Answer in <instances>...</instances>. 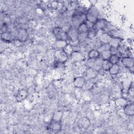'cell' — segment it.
<instances>
[{
    "label": "cell",
    "instance_id": "10",
    "mask_svg": "<svg viewBox=\"0 0 134 134\" xmlns=\"http://www.w3.org/2000/svg\"><path fill=\"white\" fill-rule=\"evenodd\" d=\"M53 34L54 36L57 38V39H64L63 38L64 37H66V32L64 30V29L61 27H55L53 29Z\"/></svg>",
    "mask_w": 134,
    "mask_h": 134
},
{
    "label": "cell",
    "instance_id": "22",
    "mask_svg": "<svg viewBox=\"0 0 134 134\" xmlns=\"http://www.w3.org/2000/svg\"><path fill=\"white\" fill-rule=\"evenodd\" d=\"M111 54L109 50H104L100 52V56L103 60H108Z\"/></svg>",
    "mask_w": 134,
    "mask_h": 134
},
{
    "label": "cell",
    "instance_id": "15",
    "mask_svg": "<svg viewBox=\"0 0 134 134\" xmlns=\"http://www.w3.org/2000/svg\"><path fill=\"white\" fill-rule=\"evenodd\" d=\"M128 103V102L127 99L126 98H124L122 97H118L116 98L115 100V105L118 107H124Z\"/></svg>",
    "mask_w": 134,
    "mask_h": 134
},
{
    "label": "cell",
    "instance_id": "26",
    "mask_svg": "<svg viewBox=\"0 0 134 134\" xmlns=\"http://www.w3.org/2000/svg\"><path fill=\"white\" fill-rule=\"evenodd\" d=\"M86 65L87 68H95L96 66V59L88 58L86 61Z\"/></svg>",
    "mask_w": 134,
    "mask_h": 134
},
{
    "label": "cell",
    "instance_id": "6",
    "mask_svg": "<svg viewBox=\"0 0 134 134\" xmlns=\"http://www.w3.org/2000/svg\"><path fill=\"white\" fill-rule=\"evenodd\" d=\"M99 74L98 70L95 68H88L85 71V75L87 79L90 80H93L95 79Z\"/></svg>",
    "mask_w": 134,
    "mask_h": 134
},
{
    "label": "cell",
    "instance_id": "3",
    "mask_svg": "<svg viewBox=\"0 0 134 134\" xmlns=\"http://www.w3.org/2000/svg\"><path fill=\"white\" fill-rule=\"evenodd\" d=\"M71 60L74 62H82L84 61L85 57L84 54L78 50H73L70 55Z\"/></svg>",
    "mask_w": 134,
    "mask_h": 134
},
{
    "label": "cell",
    "instance_id": "23",
    "mask_svg": "<svg viewBox=\"0 0 134 134\" xmlns=\"http://www.w3.org/2000/svg\"><path fill=\"white\" fill-rule=\"evenodd\" d=\"M28 93L25 90H20L17 95V98L20 100V101H22L24 99L26 98V97L27 96Z\"/></svg>",
    "mask_w": 134,
    "mask_h": 134
},
{
    "label": "cell",
    "instance_id": "9",
    "mask_svg": "<svg viewBox=\"0 0 134 134\" xmlns=\"http://www.w3.org/2000/svg\"><path fill=\"white\" fill-rule=\"evenodd\" d=\"M28 37V32L25 29H20L18 30L17 34V38L18 40L21 42H25L27 40Z\"/></svg>",
    "mask_w": 134,
    "mask_h": 134
},
{
    "label": "cell",
    "instance_id": "8",
    "mask_svg": "<svg viewBox=\"0 0 134 134\" xmlns=\"http://www.w3.org/2000/svg\"><path fill=\"white\" fill-rule=\"evenodd\" d=\"M107 24L106 21L104 19L98 18L96 23L94 24V28L97 31L102 30L106 28Z\"/></svg>",
    "mask_w": 134,
    "mask_h": 134
},
{
    "label": "cell",
    "instance_id": "24",
    "mask_svg": "<svg viewBox=\"0 0 134 134\" xmlns=\"http://www.w3.org/2000/svg\"><path fill=\"white\" fill-rule=\"evenodd\" d=\"M120 58L116 54H112L109 59V61L111 64H118Z\"/></svg>",
    "mask_w": 134,
    "mask_h": 134
},
{
    "label": "cell",
    "instance_id": "14",
    "mask_svg": "<svg viewBox=\"0 0 134 134\" xmlns=\"http://www.w3.org/2000/svg\"><path fill=\"white\" fill-rule=\"evenodd\" d=\"M54 44L55 47L59 50L64 49L68 45L67 41L65 39H57Z\"/></svg>",
    "mask_w": 134,
    "mask_h": 134
},
{
    "label": "cell",
    "instance_id": "12",
    "mask_svg": "<svg viewBox=\"0 0 134 134\" xmlns=\"http://www.w3.org/2000/svg\"><path fill=\"white\" fill-rule=\"evenodd\" d=\"M124 113L128 116H132L134 114V106L132 103H128L123 107Z\"/></svg>",
    "mask_w": 134,
    "mask_h": 134
},
{
    "label": "cell",
    "instance_id": "7",
    "mask_svg": "<svg viewBox=\"0 0 134 134\" xmlns=\"http://www.w3.org/2000/svg\"><path fill=\"white\" fill-rule=\"evenodd\" d=\"M86 84L85 79L83 76H77L73 80V84L76 88H82Z\"/></svg>",
    "mask_w": 134,
    "mask_h": 134
},
{
    "label": "cell",
    "instance_id": "16",
    "mask_svg": "<svg viewBox=\"0 0 134 134\" xmlns=\"http://www.w3.org/2000/svg\"><path fill=\"white\" fill-rule=\"evenodd\" d=\"M77 29L79 34H86L90 28L86 24V22L84 21L79 26V27L77 28Z\"/></svg>",
    "mask_w": 134,
    "mask_h": 134
},
{
    "label": "cell",
    "instance_id": "4",
    "mask_svg": "<svg viewBox=\"0 0 134 134\" xmlns=\"http://www.w3.org/2000/svg\"><path fill=\"white\" fill-rule=\"evenodd\" d=\"M121 63L126 68H133L134 65V60L131 56H124L121 58Z\"/></svg>",
    "mask_w": 134,
    "mask_h": 134
},
{
    "label": "cell",
    "instance_id": "13",
    "mask_svg": "<svg viewBox=\"0 0 134 134\" xmlns=\"http://www.w3.org/2000/svg\"><path fill=\"white\" fill-rule=\"evenodd\" d=\"M49 128L51 130L54 132H58L61 130L62 126L60 121L52 120L50 123Z\"/></svg>",
    "mask_w": 134,
    "mask_h": 134
},
{
    "label": "cell",
    "instance_id": "5",
    "mask_svg": "<svg viewBox=\"0 0 134 134\" xmlns=\"http://www.w3.org/2000/svg\"><path fill=\"white\" fill-rule=\"evenodd\" d=\"M54 55L57 59V61L63 63L65 62L68 60L69 56L64 49H58L55 51Z\"/></svg>",
    "mask_w": 134,
    "mask_h": 134
},
{
    "label": "cell",
    "instance_id": "17",
    "mask_svg": "<svg viewBox=\"0 0 134 134\" xmlns=\"http://www.w3.org/2000/svg\"><path fill=\"white\" fill-rule=\"evenodd\" d=\"M108 44L110 47L117 49V48L121 44V39L118 37H113Z\"/></svg>",
    "mask_w": 134,
    "mask_h": 134
},
{
    "label": "cell",
    "instance_id": "1",
    "mask_svg": "<svg viewBox=\"0 0 134 134\" xmlns=\"http://www.w3.org/2000/svg\"><path fill=\"white\" fill-rule=\"evenodd\" d=\"M98 19V12L95 6H92L86 12V21L95 24Z\"/></svg>",
    "mask_w": 134,
    "mask_h": 134
},
{
    "label": "cell",
    "instance_id": "25",
    "mask_svg": "<svg viewBox=\"0 0 134 134\" xmlns=\"http://www.w3.org/2000/svg\"><path fill=\"white\" fill-rule=\"evenodd\" d=\"M111 65L112 64L109 60H103L101 65V69L104 71H108Z\"/></svg>",
    "mask_w": 134,
    "mask_h": 134
},
{
    "label": "cell",
    "instance_id": "2",
    "mask_svg": "<svg viewBox=\"0 0 134 134\" xmlns=\"http://www.w3.org/2000/svg\"><path fill=\"white\" fill-rule=\"evenodd\" d=\"M66 37L70 39L72 42H74L75 41H79V32L77 28L72 27L70 28L66 32Z\"/></svg>",
    "mask_w": 134,
    "mask_h": 134
},
{
    "label": "cell",
    "instance_id": "21",
    "mask_svg": "<svg viewBox=\"0 0 134 134\" xmlns=\"http://www.w3.org/2000/svg\"><path fill=\"white\" fill-rule=\"evenodd\" d=\"M1 36L2 40L4 42H10L12 38V34L7 31L2 32Z\"/></svg>",
    "mask_w": 134,
    "mask_h": 134
},
{
    "label": "cell",
    "instance_id": "11",
    "mask_svg": "<svg viewBox=\"0 0 134 134\" xmlns=\"http://www.w3.org/2000/svg\"><path fill=\"white\" fill-rule=\"evenodd\" d=\"M112 37L108 32H103L99 36L98 40L101 43L108 44Z\"/></svg>",
    "mask_w": 134,
    "mask_h": 134
},
{
    "label": "cell",
    "instance_id": "29",
    "mask_svg": "<svg viewBox=\"0 0 134 134\" xmlns=\"http://www.w3.org/2000/svg\"><path fill=\"white\" fill-rule=\"evenodd\" d=\"M51 6L52 8H55L57 7H58V3H57V2H53L51 3Z\"/></svg>",
    "mask_w": 134,
    "mask_h": 134
},
{
    "label": "cell",
    "instance_id": "18",
    "mask_svg": "<svg viewBox=\"0 0 134 134\" xmlns=\"http://www.w3.org/2000/svg\"><path fill=\"white\" fill-rule=\"evenodd\" d=\"M88 58L97 59L100 57V52L96 49H92L88 53Z\"/></svg>",
    "mask_w": 134,
    "mask_h": 134
},
{
    "label": "cell",
    "instance_id": "19",
    "mask_svg": "<svg viewBox=\"0 0 134 134\" xmlns=\"http://www.w3.org/2000/svg\"><path fill=\"white\" fill-rule=\"evenodd\" d=\"M98 31L96 30L94 27L89 29L87 32V38L90 40H93L97 37Z\"/></svg>",
    "mask_w": 134,
    "mask_h": 134
},
{
    "label": "cell",
    "instance_id": "20",
    "mask_svg": "<svg viewBox=\"0 0 134 134\" xmlns=\"http://www.w3.org/2000/svg\"><path fill=\"white\" fill-rule=\"evenodd\" d=\"M119 71H120V66L118 64H112L111 67L108 70L109 74L112 75H117Z\"/></svg>",
    "mask_w": 134,
    "mask_h": 134
},
{
    "label": "cell",
    "instance_id": "27",
    "mask_svg": "<svg viewBox=\"0 0 134 134\" xmlns=\"http://www.w3.org/2000/svg\"><path fill=\"white\" fill-rule=\"evenodd\" d=\"M63 116V114L61 111H56L55 112L52 116V120H55V121H60L61 120L62 117Z\"/></svg>",
    "mask_w": 134,
    "mask_h": 134
},
{
    "label": "cell",
    "instance_id": "28",
    "mask_svg": "<svg viewBox=\"0 0 134 134\" xmlns=\"http://www.w3.org/2000/svg\"><path fill=\"white\" fill-rule=\"evenodd\" d=\"M128 93L131 97H133V88L132 86H131V85L128 88Z\"/></svg>",
    "mask_w": 134,
    "mask_h": 134
}]
</instances>
